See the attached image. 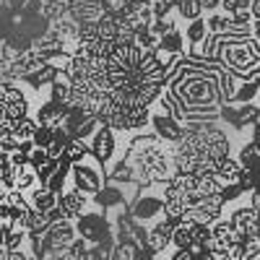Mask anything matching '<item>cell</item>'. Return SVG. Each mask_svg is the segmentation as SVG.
<instances>
[{
	"mask_svg": "<svg viewBox=\"0 0 260 260\" xmlns=\"http://www.w3.org/2000/svg\"><path fill=\"white\" fill-rule=\"evenodd\" d=\"M50 99H55L57 104H68L71 107V99H73V83L68 78H57L55 83H50Z\"/></svg>",
	"mask_w": 260,
	"mask_h": 260,
	"instance_id": "obj_18",
	"label": "cell"
},
{
	"mask_svg": "<svg viewBox=\"0 0 260 260\" xmlns=\"http://www.w3.org/2000/svg\"><path fill=\"white\" fill-rule=\"evenodd\" d=\"M169 245H172V240H169V237H164V234H159V232H154V229H151V234H148V247L154 250L156 255H161V252H164Z\"/></svg>",
	"mask_w": 260,
	"mask_h": 260,
	"instance_id": "obj_31",
	"label": "cell"
},
{
	"mask_svg": "<svg viewBox=\"0 0 260 260\" xmlns=\"http://www.w3.org/2000/svg\"><path fill=\"white\" fill-rule=\"evenodd\" d=\"M50 159H52V156H50V151H47V148H42V146H37V148H34V154H31V159H29V164H31L34 169H39L42 164H47Z\"/></svg>",
	"mask_w": 260,
	"mask_h": 260,
	"instance_id": "obj_34",
	"label": "cell"
},
{
	"mask_svg": "<svg viewBox=\"0 0 260 260\" xmlns=\"http://www.w3.org/2000/svg\"><path fill=\"white\" fill-rule=\"evenodd\" d=\"M240 172H242L240 159H237V156H226V159L219 164V169H216V175H219L224 182H237V177H240Z\"/></svg>",
	"mask_w": 260,
	"mask_h": 260,
	"instance_id": "obj_22",
	"label": "cell"
},
{
	"mask_svg": "<svg viewBox=\"0 0 260 260\" xmlns=\"http://www.w3.org/2000/svg\"><path fill=\"white\" fill-rule=\"evenodd\" d=\"M31 206L39 208V211H52L55 206H60V198H57V192H52L47 185H42L31 192Z\"/></svg>",
	"mask_w": 260,
	"mask_h": 260,
	"instance_id": "obj_16",
	"label": "cell"
},
{
	"mask_svg": "<svg viewBox=\"0 0 260 260\" xmlns=\"http://www.w3.org/2000/svg\"><path fill=\"white\" fill-rule=\"evenodd\" d=\"M136 213L138 221H148V219H156L159 213H164V190L161 192H151V185L141 190V195L136 198V203L130 206Z\"/></svg>",
	"mask_w": 260,
	"mask_h": 260,
	"instance_id": "obj_8",
	"label": "cell"
},
{
	"mask_svg": "<svg viewBox=\"0 0 260 260\" xmlns=\"http://www.w3.org/2000/svg\"><path fill=\"white\" fill-rule=\"evenodd\" d=\"M91 156V143H86L83 138H73L68 146H65V154L62 159H68L71 164H78L83 159H89Z\"/></svg>",
	"mask_w": 260,
	"mask_h": 260,
	"instance_id": "obj_17",
	"label": "cell"
},
{
	"mask_svg": "<svg viewBox=\"0 0 260 260\" xmlns=\"http://www.w3.org/2000/svg\"><path fill=\"white\" fill-rule=\"evenodd\" d=\"M221 68L224 62H213V65H201L180 60L177 68L169 73V94L175 96L182 107V112L192 110H221L224 104V91H221Z\"/></svg>",
	"mask_w": 260,
	"mask_h": 260,
	"instance_id": "obj_1",
	"label": "cell"
},
{
	"mask_svg": "<svg viewBox=\"0 0 260 260\" xmlns=\"http://www.w3.org/2000/svg\"><path fill=\"white\" fill-rule=\"evenodd\" d=\"M50 224H52V219H50V213L47 211H39V208H31L29 211V216H26V229L29 232H34V234H42V232H47L50 229Z\"/></svg>",
	"mask_w": 260,
	"mask_h": 260,
	"instance_id": "obj_20",
	"label": "cell"
},
{
	"mask_svg": "<svg viewBox=\"0 0 260 260\" xmlns=\"http://www.w3.org/2000/svg\"><path fill=\"white\" fill-rule=\"evenodd\" d=\"M260 96V86H257V81L255 78H242L240 81V89H237V94H234V104H245V102H255Z\"/></svg>",
	"mask_w": 260,
	"mask_h": 260,
	"instance_id": "obj_19",
	"label": "cell"
},
{
	"mask_svg": "<svg viewBox=\"0 0 260 260\" xmlns=\"http://www.w3.org/2000/svg\"><path fill=\"white\" fill-rule=\"evenodd\" d=\"M252 18H260V0H252Z\"/></svg>",
	"mask_w": 260,
	"mask_h": 260,
	"instance_id": "obj_37",
	"label": "cell"
},
{
	"mask_svg": "<svg viewBox=\"0 0 260 260\" xmlns=\"http://www.w3.org/2000/svg\"><path fill=\"white\" fill-rule=\"evenodd\" d=\"M260 213V208H255V206H242V208H237V211H232V216H229V221H232V226L234 229H240V232H255L252 229V224H255V216Z\"/></svg>",
	"mask_w": 260,
	"mask_h": 260,
	"instance_id": "obj_14",
	"label": "cell"
},
{
	"mask_svg": "<svg viewBox=\"0 0 260 260\" xmlns=\"http://www.w3.org/2000/svg\"><path fill=\"white\" fill-rule=\"evenodd\" d=\"M102 167H104V164H102L99 159H94V161L83 159V161L73 164V169H71L73 185H76L78 190H83L86 195H96V192L104 187V182H107Z\"/></svg>",
	"mask_w": 260,
	"mask_h": 260,
	"instance_id": "obj_4",
	"label": "cell"
},
{
	"mask_svg": "<svg viewBox=\"0 0 260 260\" xmlns=\"http://www.w3.org/2000/svg\"><path fill=\"white\" fill-rule=\"evenodd\" d=\"M208 37V21L201 16V18H192V21H187V42L192 45V50L201 45V42Z\"/></svg>",
	"mask_w": 260,
	"mask_h": 260,
	"instance_id": "obj_21",
	"label": "cell"
},
{
	"mask_svg": "<svg viewBox=\"0 0 260 260\" xmlns=\"http://www.w3.org/2000/svg\"><path fill=\"white\" fill-rule=\"evenodd\" d=\"M0 115H8L13 120H21L29 115V96L13 81L0 83Z\"/></svg>",
	"mask_w": 260,
	"mask_h": 260,
	"instance_id": "obj_5",
	"label": "cell"
},
{
	"mask_svg": "<svg viewBox=\"0 0 260 260\" xmlns=\"http://www.w3.org/2000/svg\"><path fill=\"white\" fill-rule=\"evenodd\" d=\"M37 127H39V120H34V117H21V120H16V127H13V136L16 138H34V133H37Z\"/></svg>",
	"mask_w": 260,
	"mask_h": 260,
	"instance_id": "obj_26",
	"label": "cell"
},
{
	"mask_svg": "<svg viewBox=\"0 0 260 260\" xmlns=\"http://www.w3.org/2000/svg\"><path fill=\"white\" fill-rule=\"evenodd\" d=\"M245 8H252V0H224L221 3V11L226 16H234L237 11H245Z\"/></svg>",
	"mask_w": 260,
	"mask_h": 260,
	"instance_id": "obj_33",
	"label": "cell"
},
{
	"mask_svg": "<svg viewBox=\"0 0 260 260\" xmlns=\"http://www.w3.org/2000/svg\"><path fill=\"white\" fill-rule=\"evenodd\" d=\"M94 203H96V208L110 211V208L133 206V198H127V195H125L122 182H110V180H107V182H104V187L94 195Z\"/></svg>",
	"mask_w": 260,
	"mask_h": 260,
	"instance_id": "obj_10",
	"label": "cell"
},
{
	"mask_svg": "<svg viewBox=\"0 0 260 260\" xmlns=\"http://www.w3.org/2000/svg\"><path fill=\"white\" fill-rule=\"evenodd\" d=\"M34 143L42 148H50L55 143V127L52 125H39L37 133H34Z\"/></svg>",
	"mask_w": 260,
	"mask_h": 260,
	"instance_id": "obj_29",
	"label": "cell"
},
{
	"mask_svg": "<svg viewBox=\"0 0 260 260\" xmlns=\"http://www.w3.org/2000/svg\"><path fill=\"white\" fill-rule=\"evenodd\" d=\"M18 146H21V138H16L13 133L0 136V151H8V154H13V151H18Z\"/></svg>",
	"mask_w": 260,
	"mask_h": 260,
	"instance_id": "obj_35",
	"label": "cell"
},
{
	"mask_svg": "<svg viewBox=\"0 0 260 260\" xmlns=\"http://www.w3.org/2000/svg\"><path fill=\"white\" fill-rule=\"evenodd\" d=\"M68 110H71L68 104H57L55 99H47L45 104L37 107V120H39V125H52L55 127V125H62L65 122Z\"/></svg>",
	"mask_w": 260,
	"mask_h": 260,
	"instance_id": "obj_13",
	"label": "cell"
},
{
	"mask_svg": "<svg viewBox=\"0 0 260 260\" xmlns=\"http://www.w3.org/2000/svg\"><path fill=\"white\" fill-rule=\"evenodd\" d=\"M177 13H180L182 21H192V18H201L206 13V8H203L201 0H180V3H177Z\"/></svg>",
	"mask_w": 260,
	"mask_h": 260,
	"instance_id": "obj_23",
	"label": "cell"
},
{
	"mask_svg": "<svg viewBox=\"0 0 260 260\" xmlns=\"http://www.w3.org/2000/svg\"><path fill=\"white\" fill-rule=\"evenodd\" d=\"M172 245H175V247H192V245H195L192 229H190L187 224H180V226L175 229V237H172Z\"/></svg>",
	"mask_w": 260,
	"mask_h": 260,
	"instance_id": "obj_28",
	"label": "cell"
},
{
	"mask_svg": "<svg viewBox=\"0 0 260 260\" xmlns=\"http://www.w3.org/2000/svg\"><path fill=\"white\" fill-rule=\"evenodd\" d=\"M219 195L224 198V203H234V201H240L242 195H245V187L240 182H224V187H221Z\"/></svg>",
	"mask_w": 260,
	"mask_h": 260,
	"instance_id": "obj_30",
	"label": "cell"
},
{
	"mask_svg": "<svg viewBox=\"0 0 260 260\" xmlns=\"http://www.w3.org/2000/svg\"><path fill=\"white\" fill-rule=\"evenodd\" d=\"M219 60L234 71L240 78H252V73L260 68V45L250 37H229L221 34L219 39Z\"/></svg>",
	"mask_w": 260,
	"mask_h": 260,
	"instance_id": "obj_3",
	"label": "cell"
},
{
	"mask_svg": "<svg viewBox=\"0 0 260 260\" xmlns=\"http://www.w3.org/2000/svg\"><path fill=\"white\" fill-rule=\"evenodd\" d=\"M151 125H154V133H159L169 143H180L185 138V122L172 112H154L151 115Z\"/></svg>",
	"mask_w": 260,
	"mask_h": 260,
	"instance_id": "obj_9",
	"label": "cell"
},
{
	"mask_svg": "<svg viewBox=\"0 0 260 260\" xmlns=\"http://www.w3.org/2000/svg\"><path fill=\"white\" fill-rule=\"evenodd\" d=\"M76 229L81 237H86L91 245L94 242H102L107 234L115 232V221H110L102 211H91V213H81L76 219Z\"/></svg>",
	"mask_w": 260,
	"mask_h": 260,
	"instance_id": "obj_6",
	"label": "cell"
},
{
	"mask_svg": "<svg viewBox=\"0 0 260 260\" xmlns=\"http://www.w3.org/2000/svg\"><path fill=\"white\" fill-rule=\"evenodd\" d=\"M115 151H117V130L110 125H99V130L91 136V156L99 159L104 167L115 159Z\"/></svg>",
	"mask_w": 260,
	"mask_h": 260,
	"instance_id": "obj_7",
	"label": "cell"
},
{
	"mask_svg": "<svg viewBox=\"0 0 260 260\" xmlns=\"http://www.w3.org/2000/svg\"><path fill=\"white\" fill-rule=\"evenodd\" d=\"M172 146L164 141L159 133L154 136H136L127 143L125 159L136 167V182L148 187L154 182H167L175 172V161H172Z\"/></svg>",
	"mask_w": 260,
	"mask_h": 260,
	"instance_id": "obj_2",
	"label": "cell"
},
{
	"mask_svg": "<svg viewBox=\"0 0 260 260\" xmlns=\"http://www.w3.org/2000/svg\"><path fill=\"white\" fill-rule=\"evenodd\" d=\"M71 13V3L68 0H45V16L50 21H60Z\"/></svg>",
	"mask_w": 260,
	"mask_h": 260,
	"instance_id": "obj_25",
	"label": "cell"
},
{
	"mask_svg": "<svg viewBox=\"0 0 260 260\" xmlns=\"http://www.w3.org/2000/svg\"><path fill=\"white\" fill-rule=\"evenodd\" d=\"M45 234H47L52 250H65V252H68L71 242L78 237V229H76V221H73V219H60V221H52ZM50 255H52V252H50Z\"/></svg>",
	"mask_w": 260,
	"mask_h": 260,
	"instance_id": "obj_11",
	"label": "cell"
},
{
	"mask_svg": "<svg viewBox=\"0 0 260 260\" xmlns=\"http://www.w3.org/2000/svg\"><path fill=\"white\" fill-rule=\"evenodd\" d=\"M89 247H91V242L78 234L68 247V260H89Z\"/></svg>",
	"mask_w": 260,
	"mask_h": 260,
	"instance_id": "obj_27",
	"label": "cell"
},
{
	"mask_svg": "<svg viewBox=\"0 0 260 260\" xmlns=\"http://www.w3.org/2000/svg\"><path fill=\"white\" fill-rule=\"evenodd\" d=\"M159 50H164V52H169V55H182L185 52V34L180 31V29H172V31H167L161 39H159Z\"/></svg>",
	"mask_w": 260,
	"mask_h": 260,
	"instance_id": "obj_15",
	"label": "cell"
},
{
	"mask_svg": "<svg viewBox=\"0 0 260 260\" xmlns=\"http://www.w3.org/2000/svg\"><path fill=\"white\" fill-rule=\"evenodd\" d=\"M201 3H203V8H206V11H213V8H221L224 0H201Z\"/></svg>",
	"mask_w": 260,
	"mask_h": 260,
	"instance_id": "obj_36",
	"label": "cell"
},
{
	"mask_svg": "<svg viewBox=\"0 0 260 260\" xmlns=\"http://www.w3.org/2000/svg\"><path fill=\"white\" fill-rule=\"evenodd\" d=\"M60 167V159H50L47 164H42L39 169H37V180H39V185H47L50 182V177L55 175V169Z\"/></svg>",
	"mask_w": 260,
	"mask_h": 260,
	"instance_id": "obj_32",
	"label": "cell"
},
{
	"mask_svg": "<svg viewBox=\"0 0 260 260\" xmlns=\"http://www.w3.org/2000/svg\"><path fill=\"white\" fill-rule=\"evenodd\" d=\"M86 206H89V198H86V192L73 187L68 192H62V198H60V208L65 213V219H78L81 213H86Z\"/></svg>",
	"mask_w": 260,
	"mask_h": 260,
	"instance_id": "obj_12",
	"label": "cell"
},
{
	"mask_svg": "<svg viewBox=\"0 0 260 260\" xmlns=\"http://www.w3.org/2000/svg\"><path fill=\"white\" fill-rule=\"evenodd\" d=\"M237 159H240V164L242 167H260V146L255 143V141H250V143H245L242 148H240V154H237Z\"/></svg>",
	"mask_w": 260,
	"mask_h": 260,
	"instance_id": "obj_24",
	"label": "cell"
}]
</instances>
